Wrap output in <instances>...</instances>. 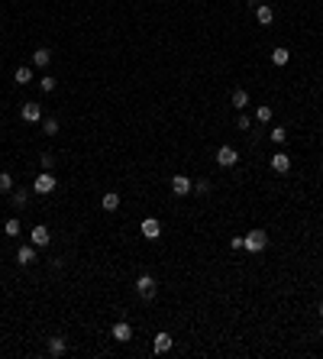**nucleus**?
Listing matches in <instances>:
<instances>
[{
	"mask_svg": "<svg viewBox=\"0 0 323 359\" xmlns=\"http://www.w3.org/2000/svg\"><path fill=\"white\" fill-rule=\"evenodd\" d=\"M268 246V233L265 230H252L243 236V249H249V253H262V249Z\"/></svg>",
	"mask_w": 323,
	"mask_h": 359,
	"instance_id": "1",
	"label": "nucleus"
},
{
	"mask_svg": "<svg viewBox=\"0 0 323 359\" xmlns=\"http://www.w3.org/2000/svg\"><path fill=\"white\" fill-rule=\"evenodd\" d=\"M55 188H58V178H55L52 172H42L39 178L33 181V191H36V194H52Z\"/></svg>",
	"mask_w": 323,
	"mask_h": 359,
	"instance_id": "2",
	"label": "nucleus"
},
{
	"mask_svg": "<svg viewBox=\"0 0 323 359\" xmlns=\"http://www.w3.org/2000/svg\"><path fill=\"white\" fill-rule=\"evenodd\" d=\"M136 292H139V298H155V275H149V272H142L139 278H136Z\"/></svg>",
	"mask_w": 323,
	"mask_h": 359,
	"instance_id": "3",
	"label": "nucleus"
},
{
	"mask_svg": "<svg viewBox=\"0 0 323 359\" xmlns=\"http://www.w3.org/2000/svg\"><path fill=\"white\" fill-rule=\"evenodd\" d=\"M20 117L26 120V123H39L42 120V104H36V101H26L20 107Z\"/></svg>",
	"mask_w": 323,
	"mask_h": 359,
	"instance_id": "4",
	"label": "nucleus"
},
{
	"mask_svg": "<svg viewBox=\"0 0 323 359\" xmlns=\"http://www.w3.org/2000/svg\"><path fill=\"white\" fill-rule=\"evenodd\" d=\"M217 162L223 165V169H233V165L239 162V152H236L233 146H220L217 149Z\"/></svg>",
	"mask_w": 323,
	"mask_h": 359,
	"instance_id": "5",
	"label": "nucleus"
},
{
	"mask_svg": "<svg viewBox=\"0 0 323 359\" xmlns=\"http://www.w3.org/2000/svg\"><path fill=\"white\" fill-rule=\"evenodd\" d=\"M172 191H175L178 197H184V194H191V191H194V181H191L188 175H175V178H172Z\"/></svg>",
	"mask_w": 323,
	"mask_h": 359,
	"instance_id": "6",
	"label": "nucleus"
},
{
	"mask_svg": "<svg viewBox=\"0 0 323 359\" xmlns=\"http://www.w3.org/2000/svg\"><path fill=\"white\" fill-rule=\"evenodd\" d=\"M139 230H142V236H145V240H158V236H162V224H158L155 217H145Z\"/></svg>",
	"mask_w": 323,
	"mask_h": 359,
	"instance_id": "7",
	"label": "nucleus"
},
{
	"mask_svg": "<svg viewBox=\"0 0 323 359\" xmlns=\"http://www.w3.org/2000/svg\"><path fill=\"white\" fill-rule=\"evenodd\" d=\"M49 243H52L49 227H45V224H36V227H33V246L39 249V246H49Z\"/></svg>",
	"mask_w": 323,
	"mask_h": 359,
	"instance_id": "8",
	"label": "nucleus"
},
{
	"mask_svg": "<svg viewBox=\"0 0 323 359\" xmlns=\"http://www.w3.org/2000/svg\"><path fill=\"white\" fill-rule=\"evenodd\" d=\"M110 337L117 340V343H126L129 337H133V327L126 324V320H120V324H113V330H110Z\"/></svg>",
	"mask_w": 323,
	"mask_h": 359,
	"instance_id": "9",
	"label": "nucleus"
},
{
	"mask_svg": "<svg viewBox=\"0 0 323 359\" xmlns=\"http://www.w3.org/2000/svg\"><path fill=\"white\" fill-rule=\"evenodd\" d=\"M272 169L278 172V175L291 172V156H288V152H275V156H272Z\"/></svg>",
	"mask_w": 323,
	"mask_h": 359,
	"instance_id": "10",
	"label": "nucleus"
},
{
	"mask_svg": "<svg viewBox=\"0 0 323 359\" xmlns=\"http://www.w3.org/2000/svg\"><path fill=\"white\" fill-rule=\"evenodd\" d=\"M175 346V340H172V333H158L155 340H152V349H155V353L162 356V353H168V349Z\"/></svg>",
	"mask_w": 323,
	"mask_h": 359,
	"instance_id": "11",
	"label": "nucleus"
},
{
	"mask_svg": "<svg viewBox=\"0 0 323 359\" xmlns=\"http://www.w3.org/2000/svg\"><path fill=\"white\" fill-rule=\"evenodd\" d=\"M17 262H20V265H33V262H36V246H33V243L17 249Z\"/></svg>",
	"mask_w": 323,
	"mask_h": 359,
	"instance_id": "12",
	"label": "nucleus"
},
{
	"mask_svg": "<svg viewBox=\"0 0 323 359\" xmlns=\"http://www.w3.org/2000/svg\"><path fill=\"white\" fill-rule=\"evenodd\" d=\"M101 207H104L107 213H113V210L120 207V194H117V191H107V194L101 197Z\"/></svg>",
	"mask_w": 323,
	"mask_h": 359,
	"instance_id": "13",
	"label": "nucleus"
},
{
	"mask_svg": "<svg viewBox=\"0 0 323 359\" xmlns=\"http://www.w3.org/2000/svg\"><path fill=\"white\" fill-rule=\"evenodd\" d=\"M256 20L262 23V26H268V23L275 20V10H272L268 4H259V7H256Z\"/></svg>",
	"mask_w": 323,
	"mask_h": 359,
	"instance_id": "14",
	"label": "nucleus"
},
{
	"mask_svg": "<svg viewBox=\"0 0 323 359\" xmlns=\"http://www.w3.org/2000/svg\"><path fill=\"white\" fill-rule=\"evenodd\" d=\"M49 62H52V52L49 49H36L33 52V65L36 68H49Z\"/></svg>",
	"mask_w": 323,
	"mask_h": 359,
	"instance_id": "15",
	"label": "nucleus"
},
{
	"mask_svg": "<svg viewBox=\"0 0 323 359\" xmlns=\"http://www.w3.org/2000/svg\"><path fill=\"white\" fill-rule=\"evenodd\" d=\"M13 81H17V85H29V81H33V68H29V65H20L17 71H13Z\"/></svg>",
	"mask_w": 323,
	"mask_h": 359,
	"instance_id": "16",
	"label": "nucleus"
},
{
	"mask_svg": "<svg viewBox=\"0 0 323 359\" xmlns=\"http://www.w3.org/2000/svg\"><path fill=\"white\" fill-rule=\"evenodd\" d=\"M65 349H68V343L61 340V337H52V340H49V353H52V356H65Z\"/></svg>",
	"mask_w": 323,
	"mask_h": 359,
	"instance_id": "17",
	"label": "nucleus"
},
{
	"mask_svg": "<svg viewBox=\"0 0 323 359\" xmlns=\"http://www.w3.org/2000/svg\"><path fill=\"white\" fill-rule=\"evenodd\" d=\"M272 62H275V65H288V62H291V52L284 49V45H278V49L272 52Z\"/></svg>",
	"mask_w": 323,
	"mask_h": 359,
	"instance_id": "18",
	"label": "nucleus"
},
{
	"mask_svg": "<svg viewBox=\"0 0 323 359\" xmlns=\"http://www.w3.org/2000/svg\"><path fill=\"white\" fill-rule=\"evenodd\" d=\"M246 104H249V94H246L243 88H236V91H233V107H236V110H243Z\"/></svg>",
	"mask_w": 323,
	"mask_h": 359,
	"instance_id": "19",
	"label": "nucleus"
},
{
	"mask_svg": "<svg viewBox=\"0 0 323 359\" xmlns=\"http://www.w3.org/2000/svg\"><path fill=\"white\" fill-rule=\"evenodd\" d=\"M42 129H45V136H58V120L55 117H45L42 120Z\"/></svg>",
	"mask_w": 323,
	"mask_h": 359,
	"instance_id": "20",
	"label": "nucleus"
},
{
	"mask_svg": "<svg viewBox=\"0 0 323 359\" xmlns=\"http://www.w3.org/2000/svg\"><path fill=\"white\" fill-rule=\"evenodd\" d=\"M4 233H7V236H20V220H17V217H10V220L4 224Z\"/></svg>",
	"mask_w": 323,
	"mask_h": 359,
	"instance_id": "21",
	"label": "nucleus"
},
{
	"mask_svg": "<svg viewBox=\"0 0 323 359\" xmlns=\"http://www.w3.org/2000/svg\"><path fill=\"white\" fill-rule=\"evenodd\" d=\"M39 162H42V172H52V169H55V156H52V152H42Z\"/></svg>",
	"mask_w": 323,
	"mask_h": 359,
	"instance_id": "22",
	"label": "nucleus"
},
{
	"mask_svg": "<svg viewBox=\"0 0 323 359\" xmlns=\"http://www.w3.org/2000/svg\"><path fill=\"white\" fill-rule=\"evenodd\" d=\"M29 201V191L26 188H20V191H13V204H17V207H23V204Z\"/></svg>",
	"mask_w": 323,
	"mask_h": 359,
	"instance_id": "23",
	"label": "nucleus"
},
{
	"mask_svg": "<svg viewBox=\"0 0 323 359\" xmlns=\"http://www.w3.org/2000/svg\"><path fill=\"white\" fill-rule=\"evenodd\" d=\"M0 191H13V178H10V172H0Z\"/></svg>",
	"mask_w": 323,
	"mask_h": 359,
	"instance_id": "24",
	"label": "nucleus"
},
{
	"mask_svg": "<svg viewBox=\"0 0 323 359\" xmlns=\"http://www.w3.org/2000/svg\"><path fill=\"white\" fill-rule=\"evenodd\" d=\"M39 85H42V91H45V94H52V91H55V78H52V75H45V78L39 81Z\"/></svg>",
	"mask_w": 323,
	"mask_h": 359,
	"instance_id": "25",
	"label": "nucleus"
},
{
	"mask_svg": "<svg viewBox=\"0 0 323 359\" xmlns=\"http://www.w3.org/2000/svg\"><path fill=\"white\" fill-rule=\"evenodd\" d=\"M256 117L262 120V123H268V120H272V107H265V104H262V107L256 110Z\"/></svg>",
	"mask_w": 323,
	"mask_h": 359,
	"instance_id": "26",
	"label": "nucleus"
},
{
	"mask_svg": "<svg viewBox=\"0 0 323 359\" xmlns=\"http://www.w3.org/2000/svg\"><path fill=\"white\" fill-rule=\"evenodd\" d=\"M272 139H275V142H284V139H288V129H284V126H275V129H272Z\"/></svg>",
	"mask_w": 323,
	"mask_h": 359,
	"instance_id": "27",
	"label": "nucleus"
},
{
	"mask_svg": "<svg viewBox=\"0 0 323 359\" xmlns=\"http://www.w3.org/2000/svg\"><path fill=\"white\" fill-rule=\"evenodd\" d=\"M194 191H197V194H210V181H197Z\"/></svg>",
	"mask_w": 323,
	"mask_h": 359,
	"instance_id": "28",
	"label": "nucleus"
},
{
	"mask_svg": "<svg viewBox=\"0 0 323 359\" xmlns=\"http://www.w3.org/2000/svg\"><path fill=\"white\" fill-rule=\"evenodd\" d=\"M229 246H233L236 253H239V249H243V236H233V240H229Z\"/></svg>",
	"mask_w": 323,
	"mask_h": 359,
	"instance_id": "29",
	"label": "nucleus"
},
{
	"mask_svg": "<svg viewBox=\"0 0 323 359\" xmlns=\"http://www.w3.org/2000/svg\"><path fill=\"white\" fill-rule=\"evenodd\" d=\"M249 123H252V120L246 117V113H239V129H249Z\"/></svg>",
	"mask_w": 323,
	"mask_h": 359,
	"instance_id": "30",
	"label": "nucleus"
},
{
	"mask_svg": "<svg viewBox=\"0 0 323 359\" xmlns=\"http://www.w3.org/2000/svg\"><path fill=\"white\" fill-rule=\"evenodd\" d=\"M317 314H320V317H323V301H320V304H317Z\"/></svg>",
	"mask_w": 323,
	"mask_h": 359,
	"instance_id": "31",
	"label": "nucleus"
},
{
	"mask_svg": "<svg viewBox=\"0 0 323 359\" xmlns=\"http://www.w3.org/2000/svg\"><path fill=\"white\" fill-rule=\"evenodd\" d=\"M320 340H323V330H320Z\"/></svg>",
	"mask_w": 323,
	"mask_h": 359,
	"instance_id": "32",
	"label": "nucleus"
}]
</instances>
